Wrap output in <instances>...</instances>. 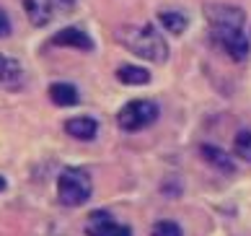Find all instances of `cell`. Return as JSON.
<instances>
[{"instance_id": "15", "label": "cell", "mask_w": 251, "mask_h": 236, "mask_svg": "<svg viewBox=\"0 0 251 236\" xmlns=\"http://www.w3.org/2000/svg\"><path fill=\"white\" fill-rule=\"evenodd\" d=\"M233 153L241 158V161L251 164V130H241L233 140Z\"/></svg>"}, {"instance_id": "16", "label": "cell", "mask_w": 251, "mask_h": 236, "mask_svg": "<svg viewBox=\"0 0 251 236\" xmlns=\"http://www.w3.org/2000/svg\"><path fill=\"white\" fill-rule=\"evenodd\" d=\"M151 236H184V231H181V226L176 221H158L153 226Z\"/></svg>"}, {"instance_id": "1", "label": "cell", "mask_w": 251, "mask_h": 236, "mask_svg": "<svg viewBox=\"0 0 251 236\" xmlns=\"http://www.w3.org/2000/svg\"><path fill=\"white\" fill-rule=\"evenodd\" d=\"M117 39L125 50H129L132 55H137V58H143V60H151V62H166L169 60V44H166V39L151 24H145V26H132V24L119 26Z\"/></svg>"}, {"instance_id": "14", "label": "cell", "mask_w": 251, "mask_h": 236, "mask_svg": "<svg viewBox=\"0 0 251 236\" xmlns=\"http://www.w3.org/2000/svg\"><path fill=\"white\" fill-rule=\"evenodd\" d=\"M158 21H161V26H163V29L169 31L171 36L184 34V31H187V26H189L187 16L179 13V11H161V13H158Z\"/></svg>"}, {"instance_id": "7", "label": "cell", "mask_w": 251, "mask_h": 236, "mask_svg": "<svg viewBox=\"0 0 251 236\" xmlns=\"http://www.w3.org/2000/svg\"><path fill=\"white\" fill-rule=\"evenodd\" d=\"M24 83V68L21 62L11 55H0V86L3 88H11V91H18Z\"/></svg>"}, {"instance_id": "4", "label": "cell", "mask_w": 251, "mask_h": 236, "mask_svg": "<svg viewBox=\"0 0 251 236\" xmlns=\"http://www.w3.org/2000/svg\"><path fill=\"white\" fill-rule=\"evenodd\" d=\"M202 13H204V21L210 24L212 34L230 31V29H244L246 26L244 8L230 5V3H207L202 8Z\"/></svg>"}, {"instance_id": "2", "label": "cell", "mask_w": 251, "mask_h": 236, "mask_svg": "<svg viewBox=\"0 0 251 236\" xmlns=\"http://www.w3.org/2000/svg\"><path fill=\"white\" fill-rule=\"evenodd\" d=\"M91 177L83 169H65L57 177V197L62 205L78 207L83 203H88L91 197Z\"/></svg>"}, {"instance_id": "18", "label": "cell", "mask_w": 251, "mask_h": 236, "mask_svg": "<svg viewBox=\"0 0 251 236\" xmlns=\"http://www.w3.org/2000/svg\"><path fill=\"white\" fill-rule=\"evenodd\" d=\"M5 187H8V182H5V177H0V192H3Z\"/></svg>"}, {"instance_id": "12", "label": "cell", "mask_w": 251, "mask_h": 236, "mask_svg": "<svg viewBox=\"0 0 251 236\" xmlns=\"http://www.w3.org/2000/svg\"><path fill=\"white\" fill-rule=\"evenodd\" d=\"M50 99H52V104H57V107H75L78 104V88L73 86V83L57 81L50 86Z\"/></svg>"}, {"instance_id": "17", "label": "cell", "mask_w": 251, "mask_h": 236, "mask_svg": "<svg viewBox=\"0 0 251 236\" xmlns=\"http://www.w3.org/2000/svg\"><path fill=\"white\" fill-rule=\"evenodd\" d=\"M8 34H11V18H8V13L0 8V39L8 36Z\"/></svg>"}, {"instance_id": "8", "label": "cell", "mask_w": 251, "mask_h": 236, "mask_svg": "<svg viewBox=\"0 0 251 236\" xmlns=\"http://www.w3.org/2000/svg\"><path fill=\"white\" fill-rule=\"evenodd\" d=\"M50 42H52L54 47H75V50H83V52H91V50H94V39H91L86 31L75 29V26L57 31Z\"/></svg>"}, {"instance_id": "9", "label": "cell", "mask_w": 251, "mask_h": 236, "mask_svg": "<svg viewBox=\"0 0 251 236\" xmlns=\"http://www.w3.org/2000/svg\"><path fill=\"white\" fill-rule=\"evenodd\" d=\"M65 133L75 140H94L99 133V122L91 117H73L65 122Z\"/></svg>"}, {"instance_id": "10", "label": "cell", "mask_w": 251, "mask_h": 236, "mask_svg": "<svg viewBox=\"0 0 251 236\" xmlns=\"http://www.w3.org/2000/svg\"><path fill=\"white\" fill-rule=\"evenodd\" d=\"M200 153H202V158L207 164H212L215 169H220V172H226V174H233L236 172V166H233V158H230L223 148H218V146H210V143H202L200 146Z\"/></svg>"}, {"instance_id": "5", "label": "cell", "mask_w": 251, "mask_h": 236, "mask_svg": "<svg viewBox=\"0 0 251 236\" xmlns=\"http://www.w3.org/2000/svg\"><path fill=\"white\" fill-rule=\"evenodd\" d=\"M215 39L220 42V47L226 50V55L233 62H244L251 52V42L244 34V29H230V31H220L215 34Z\"/></svg>"}, {"instance_id": "11", "label": "cell", "mask_w": 251, "mask_h": 236, "mask_svg": "<svg viewBox=\"0 0 251 236\" xmlns=\"http://www.w3.org/2000/svg\"><path fill=\"white\" fill-rule=\"evenodd\" d=\"M24 11L34 26H44V24H50L54 5H52V0H24Z\"/></svg>"}, {"instance_id": "13", "label": "cell", "mask_w": 251, "mask_h": 236, "mask_svg": "<svg viewBox=\"0 0 251 236\" xmlns=\"http://www.w3.org/2000/svg\"><path fill=\"white\" fill-rule=\"evenodd\" d=\"M117 78H119V83H125V86H145V83L151 81V70L140 68V65H122V68L117 70Z\"/></svg>"}, {"instance_id": "19", "label": "cell", "mask_w": 251, "mask_h": 236, "mask_svg": "<svg viewBox=\"0 0 251 236\" xmlns=\"http://www.w3.org/2000/svg\"><path fill=\"white\" fill-rule=\"evenodd\" d=\"M62 3H68V5H73V3H75V0H62Z\"/></svg>"}, {"instance_id": "6", "label": "cell", "mask_w": 251, "mask_h": 236, "mask_svg": "<svg viewBox=\"0 0 251 236\" xmlns=\"http://www.w3.org/2000/svg\"><path fill=\"white\" fill-rule=\"evenodd\" d=\"M86 234L88 236H132V229L117 223L106 210H96V213H91V218H88Z\"/></svg>"}, {"instance_id": "3", "label": "cell", "mask_w": 251, "mask_h": 236, "mask_svg": "<svg viewBox=\"0 0 251 236\" xmlns=\"http://www.w3.org/2000/svg\"><path fill=\"white\" fill-rule=\"evenodd\" d=\"M161 115V109H158V104L151 101V99H135V101H127L122 109H119L117 115V122L119 127L125 130V133H137V130H143L148 125H153Z\"/></svg>"}]
</instances>
